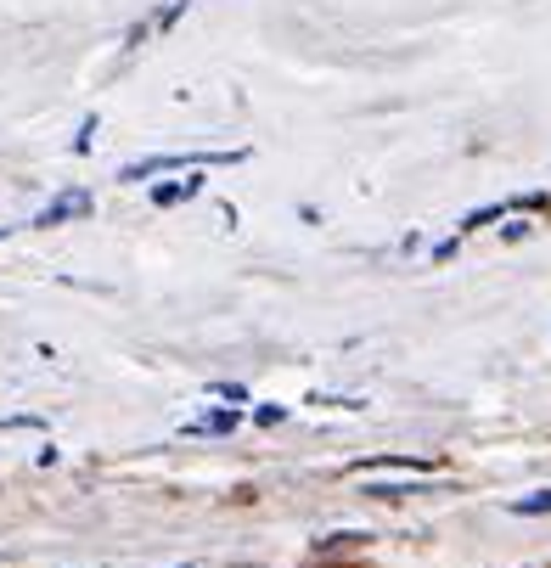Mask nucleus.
I'll return each mask as SVG.
<instances>
[{"label": "nucleus", "mask_w": 551, "mask_h": 568, "mask_svg": "<svg viewBox=\"0 0 551 568\" xmlns=\"http://www.w3.org/2000/svg\"><path fill=\"white\" fill-rule=\"evenodd\" d=\"M203 175L197 170H186V180H163V186H153V208H175V203H192L197 192H203Z\"/></svg>", "instance_id": "obj_3"}, {"label": "nucleus", "mask_w": 551, "mask_h": 568, "mask_svg": "<svg viewBox=\"0 0 551 568\" xmlns=\"http://www.w3.org/2000/svg\"><path fill=\"white\" fill-rule=\"evenodd\" d=\"M91 135H96V118H84L79 135H74V153H91Z\"/></svg>", "instance_id": "obj_14"}, {"label": "nucleus", "mask_w": 551, "mask_h": 568, "mask_svg": "<svg viewBox=\"0 0 551 568\" xmlns=\"http://www.w3.org/2000/svg\"><path fill=\"white\" fill-rule=\"evenodd\" d=\"M506 214H512V203H484V208H473V214L456 225V237H468V231H484V225H501Z\"/></svg>", "instance_id": "obj_6"}, {"label": "nucleus", "mask_w": 551, "mask_h": 568, "mask_svg": "<svg viewBox=\"0 0 551 568\" xmlns=\"http://www.w3.org/2000/svg\"><path fill=\"white\" fill-rule=\"evenodd\" d=\"M377 468H389V473H439V461L433 456H372V461H354V473H377Z\"/></svg>", "instance_id": "obj_4"}, {"label": "nucleus", "mask_w": 551, "mask_h": 568, "mask_svg": "<svg viewBox=\"0 0 551 568\" xmlns=\"http://www.w3.org/2000/svg\"><path fill=\"white\" fill-rule=\"evenodd\" d=\"M529 231H535V220H529V214H518V220L506 214V220H501V242H523Z\"/></svg>", "instance_id": "obj_8"}, {"label": "nucleus", "mask_w": 551, "mask_h": 568, "mask_svg": "<svg viewBox=\"0 0 551 568\" xmlns=\"http://www.w3.org/2000/svg\"><path fill=\"white\" fill-rule=\"evenodd\" d=\"M186 6H192V0H169V6L153 17V29H175L180 23V17H186Z\"/></svg>", "instance_id": "obj_10"}, {"label": "nucleus", "mask_w": 551, "mask_h": 568, "mask_svg": "<svg viewBox=\"0 0 551 568\" xmlns=\"http://www.w3.org/2000/svg\"><path fill=\"white\" fill-rule=\"evenodd\" d=\"M506 512H512V518H551V490H535V495L506 501Z\"/></svg>", "instance_id": "obj_7"}, {"label": "nucleus", "mask_w": 551, "mask_h": 568, "mask_svg": "<svg viewBox=\"0 0 551 568\" xmlns=\"http://www.w3.org/2000/svg\"><path fill=\"white\" fill-rule=\"evenodd\" d=\"M366 495L372 501H406V495H416L411 484H366Z\"/></svg>", "instance_id": "obj_9"}, {"label": "nucleus", "mask_w": 551, "mask_h": 568, "mask_svg": "<svg viewBox=\"0 0 551 568\" xmlns=\"http://www.w3.org/2000/svg\"><path fill=\"white\" fill-rule=\"evenodd\" d=\"M242 428V411L237 406H220V411H203L186 423V439H225V433H237Z\"/></svg>", "instance_id": "obj_1"}, {"label": "nucleus", "mask_w": 551, "mask_h": 568, "mask_svg": "<svg viewBox=\"0 0 551 568\" xmlns=\"http://www.w3.org/2000/svg\"><path fill=\"white\" fill-rule=\"evenodd\" d=\"M253 423H259V428H276V423H287V406H259V411H253Z\"/></svg>", "instance_id": "obj_12"}, {"label": "nucleus", "mask_w": 551, "mask_h": 568, "mask_svg": "<svg viewBox=\"0 0 551 568\" xmlns=\"http://www.w3.org/2000/svg\"><path fill=\"white\" fill-rule=\"evenodd\" d=\"M461 254V237H444V242H433V265H450Z\"/></svg>", "instance_id": "obj_13"}, {"label": "nucleus", "mask_w": 551, "mask_h": 568, "mask_svg": "<svg viewBox=\"0 0 551 568\" xmlns=\"http://www.w3.org/2000/svg\"><path fill=\"white\" fill-rule=\"evenodd\" d=\"M175 568H192V563H175Z\"/></svg>", "instance_id": "obj_15"}, {"label": "nucleus", "mask_w": 551, "mask_h": 568, "mask_svg": "<svg viewBox=\"0 0 551 568\" xmlns=\"http://www.w3.org/2000/svg\"><path fill=\"white\" fill-rule=\"evenodd\" d=\"M360 546H372V529H332L315 540V557H344V552H360Z\"/></svg>", "instance_id": "obj_5"}, {"label": "nucleus", "mask_w": 551, "mask_h": 568, "mask_svg": "<svg viewBox=\"0 0 551 568\" xmlns=\"http://www.w3.org/2000/svg\"><path fill=\"white\" fill-rule=\"evenodd\" d=\"M208 394H214V399H231V406H248V389H242V383H208Z\"/></svg>", "instance_id": "obj_11"}, {"label": "nucleus", "mask_w": 551, "mask_h": 568, "mask_svg": "<svg viewBox=\"0 0 551 568\" xmlns=\"http://www.w3.org/2000/svg\"><path fill=\"white\" fill-rule=\"evenodd\" d=\"M79 214H91V192H62L51 208H39V214H34V225L51 231V225H62V220H79Z\"/></svg>", "instance_id": "obj_2"}]
</instances>
